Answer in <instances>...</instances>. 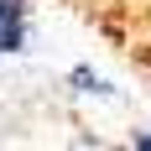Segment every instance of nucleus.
I'll list each match as a JSON object with an SVG mask.
<instances>
[{"instance_id":"obj_1","label":"nucleus","mask_w":151,"mask_h":151,"mask_svg":"<svg viewBox=\"0 0 151 151\" xmlns=\"http://www.w3.org/2000/svg\"><path fill=\"white\" fill-rule=\"evenodd\" d=\"M26 42V0H0V52Z\"/></svg>"},{"instance_id":"obj_2","label":"nucleus","mask_w":151,"mask_h":151,"mask_svg":"<svg viewBox=\"0 0 151 151\" xmlns=\"http://www.w3.org/2000/svg\"><path fill=\"white\" fill-rule=\"evenodd\" d=\"M136 151H151V130H141V136H136Z\"/></svg>"}]
</instances>
